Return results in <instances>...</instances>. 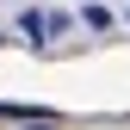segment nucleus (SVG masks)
<instances>
[{
    "mask_svg": "<svg viewBox=\"0 0 130 130\" xmlns=\"http://www.w3.org/2000/svg\"><path fill=\"white\" fill-rule=\"evenodd\" d=\"M74 19H68V12H43V37H62V31H68Z\"/></svg>",
    "mask_w": 130,
    "mask_h": 130,
    "instance_id": "obj_1",
    "label": "nucleus"
}]
</instances>
